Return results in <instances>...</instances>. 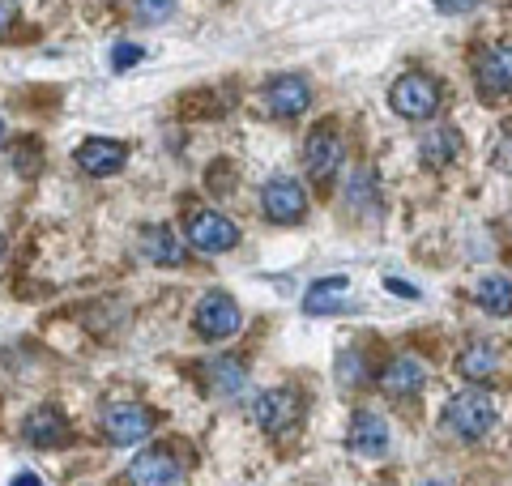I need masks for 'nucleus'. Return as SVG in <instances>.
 <instances>
[{"mask_svg":"<svg viewBox=\"0 0 512 486\" xmlns=\"http://www.w3.org/2000/svg\"><path fill=\"white\" fill-rule=\"evenodd\" d=\"M444 427L453 435H461V440H483V435L495 427V401L487 393H478V388H470V393L448 401Z\"/></svg>","mask_w":512,"mask_h":486,"instance_id":"1","label":"nucleus"},{"mask_svg":"<svg viewBox=\"0 0 512 486\" xmlns=\"http://www.w3.org/2000/svg\"><path fill=\"white\" fill-rule=\"evenodd\" d=\"M389 107L402 120H431L436 116V107H440V86L431 77H423V73H406V77L393 81Z\"/></svg>","mask_w":512,"mask_h":486,"instance_id":"2","label":"nucleus"},{"mask_svg":"<svg viewBox=\"0 0 512 486\" xmlns=\"http://www.w3.org/2000/svg\"><path fill=\"white\" fill-rule=\"evenodd\" d=\"M154 431V414L146 405H133V401H116L103 410V435L107 444L128 448V444H141L146 435Z\"/></svg>","mask_w":512,"mask_h":486,"instance_id":"3","label":"nucleus"},{"mask_svg":"<svg viewBox=\"0 0 512 486\" xmlns=\"http://www.w3.org/2000/svg\"><path fill=\"white\" fill-rule=\"evenodd\" d=\"M261 209H265L269 222L291 226L308 214V192H303V184L291 180V175H274V180L261 188Z\"/></svg>","mask_w":512,"mask_h":486,"instance_id":"4","label":"nucleus"},{"mask_svg":"<svg viewBox=\"0 0 512 486\" xmlns=\"http://www.w3.org/2000/svg\"><path fill=\"white\" fill-rule=\"evenodd\" d=\"M342 158H346V145H342V137L333 133V128H312L308 133V141H303V167H308V175L316 184H329L333 175H338V167H342Z\"/></svg>","mask_w":512,"mask_h":486,"instance_id":"5","label":"nucleus"},{"mask_svg":"<svg viewBox=\"0 0 512 486\" xmlns=\"http://www.w3.org/2000/svg\"><path fill=\"white\" fill-rule=\"evenodd\" d=\"M188 243L197 252H231L239 243V226L231 218H222L218 209H201V214L188 218Z\"/></svg>","mask_w":512,"mask_h":486,"instance_id":"6","label":"nucleus"},{"mask_svg":"<svg viewBox=\"0 0 512 486\" xmlns=\"http://www.w3.org/2000/svg\"><path fill=\"white\" fill-rule=\"evenodd\" d=\"M252 418L265 435L291 431L295 418H299V397L291 393V388H265V393L252 401Z\"/></svg>","mask_w":512,"mask_h":486,"instance_id":"7","label":"nucleus"},{"mask_svg":"<svg viewBox=\"0 0 512 486\" xmlns=\"http://www.w3.org/2000/svg\"><path fill=\"white\" fill-rule=\"evenodd\" d=\"M239 324H244V316H239V307L231 295H205L197 303V333L205 337V342H222V337H235Z\"/></svg>","mask_w":512,"mask_h":486,"instance_id":"8","label":"nucleus"},{"mask_svg":"<svg viewBox=\"0 0 512 486\" xmlns=\"http://www.w3.org/2000/svg\"><path fill=\"white\" fill-rule=\"evenodd\" d=\"M308 103H312V90H308V81H303L299 73H282V77H274L265 86V107H269V116H278V120L303 116Z\"/></svg>","mask_w":512,"mask_h":486,"instance_id":"9","label":"nucleus"},{"mask_svg":"<svg viewBox=\"0 0 512 486\" xmlns=\"http://www.w3.org/2000/svg\"><path fill=\"white\" fill-rule=\"evenodd\" d=\"M474 81H478V94L483 99H500V94L512 90V47H487L474 64Z\"/></svg>","mask_w":512,"mask_h":486,"instance_id":"10","label":"nucleus"},{"mask_svg":"<svg viewBox=\"0 0 512 486\" xmlns=\"http://www.w3.org/2000/svg\"><path fill=\"white\" fill-rule=\"evenodd\" d=\"M128 482L137 486H171V482H184V465L171 457L163 448H150L128 465Z\"/></svg>","mask_w":512,"mask_h":486,"instance_id":"11","label":"nucleus"},{"mask_svg":"<svg viewBox=\"0 0 512 486\" xmlns=\"http://www.w3.org/2000/svg\"><path fill=\"white\" fill-rule=\"evenodd\" d=\"M77 167H82L86 175H116L120 167H124V158H128V150L120 141H107V137H90V141H82L77 145Z\"/></svg>","mask_w":512,"mask_h":486,"instance_id":"12","label":"nucleus"},{"mask_svg":"<svg viewBox=\"0 0 512 486\" xmlns=\"http://www.w3.org/2000/svg\"><path fill=\"white\" fill-rule=\"evenodd\" d=\"M22 435L35 448H60L64 440H69V418H64L60 410H52V405H39V410L26 418Z\"/></svg>","mask_w":512,"mask_h":486,"instance_id":"13","label":"nucleus"},{"mask_svg":"<svg viewBox=\"0 0 512 486\" xmlns=\"http://www.w3.org/2000/svg\"><path fill=\"white\" fill-rule=\"evenodd\" d=\"M350 448H355L359 457H384V452H389V423H384L380 414H359L355 423H350Z\"/></svg>","mask_w":512,"mask_h":486,"instance_id":"14","label":"nucleus"},{"mask_svg":"<svg viewBox=\"0 0 512 486\" xmlns=\"http://www.w3.org/2000/svg\"><path fill=\"white\" fill-rule=\"evenodd\" d=\"M423 380H427V367L419 359H393L389 367H384V376H380V384H384V393H389V397L419 393Z\"/></svg>","mask_w":512,"mask_h":486,"instance_id":"15","label":"nucleus"},{"mask_svg":"<svg viewBox=\"0 0 512 486\" xmlns=\"http://www.w3.org/2000/svg\"><path fill=\"white\" fill-rule=\"evenodd\" d=\"M141 252L150 256L154 265H180L184 261V239L171 231V226H150L141 235Z\"/></svg>","mask_w":512,"mask_h":486,"instance_id":"16","label":"nucleus"},{"mask_svg":"<svg viewBox=\"0 0 512 486\" xmlns=\"http://www.w3.org/2000/svg\"><path fill=\"white\" fill-rule=\"evenodd\" d=\"M495 367H500V354H495L491 342H470L466 350L457 354V371L466 380H491Z\"/></svg>","mask_w":512,"mask_h":486,"instance_id":"17","label":"nucleus"},{"mask_svg":"<svg viewBox=\"0 0 512 486\" xmlns=\"http://www.w3.org/2000/svg\"><path fill=\"white\" fill-rule=\"evenodd\" d=\"M350 290V282L342 278H325V282H316L312 290H308V299H303V312L308 316H329V312H342V295Z\"/></svg>","mask_w":512,"mask_h":486,"instance_id":"18","label":"nucleus"},{"mask_svg":"<svg viewBox=\"0 0 512 486\" xmlns=\"http://www.w3.org/2000/svg\"><path fill=\"white\" fill-rule=\"evenodd\" d=\"M474 299L491 316H512V282L500 278V273H487V278L474 286Z\"/></svg>","mask_w":512,"mask_h":486,"instance_id":"19","label":"nucleus"},{"mask_svg":"<svg viewBox=\"0 0 512 486\" xmlns=\"http://www.w3.org/2000/svg\"><path fill=\"white\" fill-rule=\"evenodd\" d=\"M461 154L457 128H431L423 137V162L427 167H453V158Z\"/></svg>","mask_w":512,"mask_h":486,"instance_id":"20","label":"nucleus"},{"mask_svg":"<svg viewBox=\"0 0 512 486\" xmlns=\"http://www.w3.org/2000/svg\"><path fill=\"white\" fill-rule=\"evenodd\" d=\"M210 380H214V388L218 393H239V388L248 384V371H244V363L239 359H222V363H210Z\"/></svg>","mask_w":512,"mask_h":486,"instance_id":"21","label":"nucleus"},{"mask_svg":"<svg viewBox=\"0 0 512 486\" xmlns=\"http://www.w3.org/2000/svg\"><path fill=\"white\" fill-rule=\"evenodd\" d=\"M372 184H376V180H372V171H355V175H350V184H346V201L355 205V209H359V201H363V205H372V201H376Z\"/></svg>","mask_w":512,"mask_h":486,"instance_id":"22","label":"nucleus"},{"mask_svg":"<svg viewBox=\"0 0 512 486\" xmlns=\"http://www.w3.org/2000/svg\"><path fill=\"white\" fill-rule=\"evenodd\" d=\"M133 9L141 22H167L175 13V0H133Z\"/></svg>","mask_w":512,"mask_h":486,"instance_id":"23","label":"nucleus"},{"mask_svg":"<svg viewBox=\"0 0 512 486\" xmlns=\"http://www.w3.org/2000/svg\"><path fill=\"white\" fill-rule=\"evenodd\" d=\"M137 60H146V52H141L137 43H120L116 52H111V69H116V73H124V69H133Z\"/></svg>","mask_w":512,"mask_h":486,"instance_id":"24","label":"nucleus"},{"mask_svg":"<svg viewBox=\"0 0 512 486\" xmlns=\"http://www.w3.org/2000/svg\"><path fill=\"white\" fill-rule=\"evenodd\" d=\"M13 22H18V5H13V0H0V39L13 30Z\"/></svg>","mask_w":512,"mask_h":486,"instance_id":"25","label":"nucleus"},{"mask_svg":"<svg viewBox=\"0 0 512 486\" xmlns=\"http://www.w3.org/2000/svg\"><path fill=\"white\" fill-rule=\"evenodd\" d=\"M440 13H466V9H474V5H483V0H431Z\"/></svg>","mask_w":512,"mask_h":486,"instance_id":"26","label":"nucleus"},{"mask_svg":"<svg viewBox=\"0 0 512 486\" xmlns=\"http://www.w3.org/2000/svg\"><path fill=\"white\" fill-rule=\"evenodd\" d=\"M384 286H389V290H393V295H406V299H414V295H419V290H414V286H406V282H397V278H384Z\"/></svg>","mask_w":512,"mask_h":486,"instance_id":"27","label":"nucleus"},{"mask_svg":"<svg viewBox=\"0 0 512 486\" xmlns=\"http://www.w3.org/2000/svg\"><path fill=\"white\" fill-rule=\"evenodd\" d=\"M500 158H504V162H512V141H508V145H504V150H500Z\"/></svg>","mask_w":512,"mask_h":486,"instance_id":"28","label":"nucleus"},{"mask_svg":"<svg viewBox=\"0 0 512 486\" xmlns=\"http://www.w3.org/2000/svg\"><path fill=\"white\" fill-rule=\"evenodd\" d=\"M0 145H5V120H0Z\"/></svg>","mask_w":512,"mask_h":486,"instance_id":"29","label":"nucleus"},{"mask_svg":"<svg viewBox=\"0 0 512 486\" xmlns=\"http://www.w3.org/2000/svg\"><path fill=\"white\" fill-rule=\"evenodd\" d=\"M0 252H5V243H0Z\"/></svg>","mask_w":512,"mask_h":486,"instance_id":"30","label":"nucleus"}]
</instances>
